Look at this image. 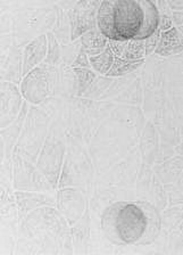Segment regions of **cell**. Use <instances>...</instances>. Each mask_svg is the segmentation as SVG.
Instances as JSON below:
<instances>
[{
	"instance_id": "4",
	"label": "cell",
	"mask_w": 183,
	"mask_h": 255,
	"mask_svg": "<svg viewBox=\"0 0 183 255\" xmlns=\"http://www.w3.org/2000/svg\"><path fill=\"white\" fill-rule=\"evenodd\" d=\"M107 45L110 47L114 56L127 59V61H137L142 59L145 53V41L143 39H119L108 40Z\"/></svg>"
},
{
	"instance_id": "5",
	"label": "cell",
	"mask_w": 183,
	"mask_h": 255,
	"mask_svg": "<svg viewBox=\"0 0 183 255\" xmlns=\"http://www.w3.org/2000/svg\"><path fill=\"white\" fill-rule=\"evenodd\" d=\"M182 50L183 42L181 31L172 26L169 30L161 32L157 47L155 48V53L161 56H171L180 54Z\"/></svg>"
},
{
	"instance_id": "7",
	"label": "cell",
	"mask_w": 183,
	"mask_h": 255,
	"mask_svg": "<svg viewBox=\"0 0 183 255\" xmlns=\"http://www.w3.org/2000/svg\"><path fill=\"white\" fill-rule=\"evenodd\" d=\"M47 54V38L46 35H40L34 39L24 50V69L23 74H27L29 71L45 58Z\"/></svg>"
},
{
	"instance_id": "9",
	"label": "cell",
	"mask_w": 183,
	"mask_h": 255,
	"mask_svg": "<svg viewBox=\"0 0 183 255\" xmlns=\"http://www.w3.org/2000/svg\"><path fill=\"white\" fill-rule=\"evenodd\" d=\"M143 64L142 59H137V61H127L115 56L113 64L110 69L107 71V77H123V75L132 73L133 71L139 69Z\"/></svg>"
},
{
	"instance_id": "16",
	"label": "cell",
	"mask_w": 183,
	"mask_h": 255,
	"mask_svg": "<svg viewBox=\"0 0 183 255\" xmlns=\"http://www.w3.org/2000/svg\"><path fill=\"white\" fill-rule=\"evenodd\" d=\"M182 10H177V11H174L173 13V15H172V22H174V24H175V26H177V29L179 30V31H181L182 30Z\"/></svg>"
},
{
	"instance_id": "1",
	"label": "cell",
	"mask_w": 183,
	"mask_h": 255,
	"mask_svg": "<svg viewBox=\"0 0 183 255\" xmlns=\"http://www.w3.org/2000/svg\"><path fill=\"white\" fill-rule=\"evenodd\" d=\"M102 226L110 237H117L118 241L132 244L145 235L148 218L138 205L119 203L107 210Z\"/></svg>"
},
{
	"instance_id": "11",
	"label": "cell",
	"mask_w": 183,
	"mask_h": 255,
	"mask_svg": "<svg viewBox=\"0 0 183 255\" xmlns=\"http://www.w3.org/2000/svg\"><path fill=\"white\" fill-rule=\"evenodd\" d=\"M79 79V94L82 95L93 82L94 73L86 69H75Z\"/></svg>"
},
{
	"instance_id": "12",
	"label": "cell",
	"mask_w": 183,
	"mask_h": 255,
	"mask_svg": "<svg viewBox=\"0 0 183 255\" xmlns=\"http://www.w3.org/2000/svg\"><path fill=\"white\" fill-rule=\"evenodd\" d=\"M48 57L46 62L49 64H55L59 57V48L57 40L54 37L53 33H48Z\"/></svg>"
},
{
	"instance_id": "13",
	"label": "cell",
	"mask_w": 183,
	"mask_h": 255,
	"mask_svg": "<svg viewBox=\"0 0 183 255\" xmlns=\"http://www.w3.org/2000/svg\"><path fill=\"white\" fill-rule=\"evenodd\" d=\"M159 34H161V31L157 29L153 34L149 35V37H147L146 39H143V41H145L146 56L149 55L150 53H153V51L155 50V48H156L158 40H159Z\"/></svg>"
},
{
	"instance_id": "6",
	"label": "cell",
	"mask_w": 183,
	"mask_h": 255,
	"mask_svg": "<svg viewBox=\"0 0 183 255\" xmlns=\"http://www.w3.org/2000/svg\"><path fill=\"white\" fill-rule=\"evenodd\" d=\"M97 25L99 31L108 40H116L114 29V0H103L97 11Z\"/></svg>"
},
{
	"instance_id": "2",
	"label": "cell",
	"mask_w": 183,
	"mask_h": 255,
	"mask_svg": "<svg viewBox=\"0 0 183 255\" xmlns=\"http://www.w3.org/2000/svg\"><path fill=\"white\" fill-rule=\"evenodd\" d=\"M141 24L142 9L138 0H114V29L116 40L135 38Z\"/></svg>"
},
{
	"instance_id": "8",
	"label": "cell",
	"mask_w": 183,
	"mask_h": 255,
	"mask_svg": "<svg viewBox=\"0 0 183 255\" xmlns=\"http://www.w3.org/2000/svg\"><path fill=\"white\" fill-rule=\"evenodd\" d=\"M81 42L83 46L82 50L87 55L94 56L105 49L107 46V38L100 31L95 30L93 27L81 35Z\"/></svg>"
},
{
	"instance_id": "15",
	"label": "cell",
	"mask_w": 183,
	"mask_h": 255,
	"mask_svg": "<svg viewBox=\"0 0 183 255\" xmlns=\"http://www.w3.org/2000/svg\"><path fill=\"white\" fill-rule=\"evenodd\" d=\"M89 66L90 64L87 58V54L83 50H81L78 56V58L75 59V62L73 63V67H75V69H86V67Z\"/></svg>"
},
{
	"instance_id": "3",
	"label": "cell",
	"mask_w": 183,
	"mask_h": 255,
	"mask_svg": "<svg viewBox=\"0 0 183 255\" xmlns=\"http://www.w3.org/2000/svg\"><path fill=\"white\" fill-rule=\"evenodd\" d=\"M100 0H80L71 13V38L78 39L93 29Z\"/></svg>"
},
{
	"instance_id": "14",
	"label": "cell",
	"mask_w": 183,
	"mask_h": 255,
	"mask_svg": "<svg viewBox=\"0 0 183 255\" xmlns=\"http://www.w3.org/2000/svg\"><path fill=\"white\" fill-rule=\"evenodd\" d=\"M170 27H172V18H171L167 11H162V14H159L158 30L162 32L169 30Z\"/></svg>"
},
{
	"instance_id": "17",
	"label": "cell",
	"mask_w": 183,
	"mask_h": 255,
	"mask_svg": "<svg viewBox=\"0 0 183 255\" xmlns=\"http://www.w3.org/2000/svg\"><path fill=\"white\" fill-rule=\"evenodd\" d=\"M169 6L174 10H182L183 0H167Z\"/></svg>"
},
{
	"instance_id": "10",
	"label": "cell",
	"mask_w": 183,
	"mask_h": 255,
	"mask_svg": "<svg viewBox=\"0 0 183 255\" xmlns=\"http://www.w3.org/2000/svg\"><path fill=\"white\" fill-rule=\"evenodd\" d=\"M114 54L111 51L110 47L107 45L101 53H99L94 56H90L89 63L93 69L100 74H106L107 71L110 69L111 64L114 61Z\"/></svg>"
}]
</instances>
